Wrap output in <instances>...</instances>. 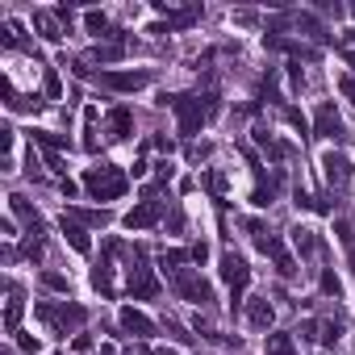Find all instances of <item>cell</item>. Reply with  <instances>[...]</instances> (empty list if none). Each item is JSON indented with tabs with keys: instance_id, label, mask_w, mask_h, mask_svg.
Instances as JSON below:
<instances>
[{
	"instance_id": "26",
	"label": "cell",
	"mask_w": 355,
	"mask_h": 355,
	"mask_svg": "<svg viewBox=\"0 0 355 355\" xmlns=\"http://www.w3.org/2000/svg\"><path fill=\"white\" fill-rule=\"evenodd\" d=\"M293 247L301 251V255H314V251H318V234L306 230V226H293Z\"/></svg>"
},
{
	"instance_id": "16",
	"label": "cell",
	"mask_w": 355,
	"mask_h": 355,
	"mask_svg": "<svg viewBox=\"0 0 355 355\" xmlns=\"http://www.w3.org/2000/svg\"><path fill=\"white\" fill-rule=\"evenodd\" d=\"M21 314H25V293L17 284H9V306H5V330L9 334L21 330Z\"/></svg>"
},
{
	"instance_id": "6",
	"label": "cell",
	"mask_w": 355,
	"mask_h": 355,
	"mask_svg": "<svg viewBox=\"0 0 355 355\" xmlns=\"http://www.w3.org/2000/svg\"><path fill=\"white\" fill-rule=\"evenodd\" d=\"M222 280L230 284V306H242V293L251 284V268L242 255H234V251H226L222 255Z\"/></svg>"
},
{
	"instance_id": "40",
	"label": "cell",
	"mask_w": 355,
	"mask_h": 355,
	"mask_svg": "<svg viewBox=\"0 0 355 355\" xmlns=\"http://www.w3.org/2000/svg\"><path fill=\"white\" fill-rule=\"evenodd\" d=\"M288 84H293V88L306 84V76H301V63H288Z\"/></svg>"
},
{
	"instance_id": "32",
	"label": "cell",
	"mask_w": 355,
	"mask_h": 355,
	"mask_svg": "<svg viewBox=\"0 0 355 355\" xmlns=\"http://www.w3.org/2000/svg\"><path fill=\"white\" fill-rule=\"evenodd\" d=\"M42 284H46L50 293H63V297L71 293V280H67V276H59V272H42Z\"/></svg>"
},
{
	"instance_id": "44",
	"label": "cell",
	"mask_w": 355,
	"mask_h": 355,
	"mask_svg": "<svg viewBox=\"0 0 355 355\" xmlns=\"http://www.w3.org/2000/svg\"><path fill=\"white\" fill-rule=\"evenodd\" d=\"M297 334H301V339H318V322H306V326H301Z\"/></svg>"
},
{
	"instance_id": "8",
	"label": "cell",
	"mask_w": 355,
	"mask_h": 355,
	"mask_svg": "<svg viewBox=\"0 0 355 355\" xmlns=\"http://www.w3.org/2000/svg\"><path fill=\"white\" fill-rule=\"evenodd\" d=\"M96 84L109 92H138L150 84V71H96Z\"/></svg>"
},
{
	"instance_id": "7",
	"label": "cell",
	"mask_w": 355,
	"mask_h": 355,
	"mask_svg": "<svg viewBox=\"0 0 355 355\" xmlns=\"http://www.w3.org/2000/svg\"><path fill=\"white\" fill-rule=\"evenodd\" d=\"M168 280H172V293H176V297H184V301H196V306H209V301H214V288L201 280L192 268H180V272H176V276H168Z\"/></svg>"
},
{
	"instance_id": "18",
	"label": "cell",
	"mask_w": 355,
	"mask_h": 355,
	"mask_svg": "<svg viewBox=\"0 0 355 355\" xmlns=\"http://www.w3.org/2000/svg\"><path fill=\"white\" fill-rule=\"evenodd\" d=\"M130 134H134V113H130L126 105H117V109L109 113V138H113V142H126Z\"/></svg>"
},
{
	"instance_id": "21",
	"label": "cell",
	"mask_w": 355,
	"mask_h": 355,
	"mask_svg": "<svg viewBox=\"0 0 355 355\" xmlns=\"http://www.w3.org/2000/svg\"><path fill=\"white\" fill-rule=\"evenodd\" d=\"M201 17V9L192 5V9H172L168 13V21H159V25H150V34H168V30H176V25H192Z\"/></svg>"
},
{
	"instance_id": "9",
	"label": "cell",
	"mask_w": 355,
	"mask_h": 355,
	"mask_svg": "<svg viewBox=\"0 0 355 355\" xmlns=\"http://www.w3.org/2000/svg\"><path fill=\"white\" fill-rule=\"evenodd\" d=\"M113 255H122V242H117V238L105 242V260L92 268V284L100 288V297H117V288H113V264H109Z\"/></svg>"
},
{
	"instance_id": "24",
	"label": "cell",
	"mask_w": 355,
	"mask_h": 355,
	"mask_svg": "<svg viewBox=\"0 0 355 355\" xmlns=\"http://www.w3.org/2000/svg\"><path fill=\"white\" fill-rule=\"evenodd\" d=\"M84 30H88L92 38H117V30L109 25V17H105V13H96V9L84 13Z\"/></svg>"
},
{
	"instance_id": "42",
	"label": "cell",
	"mask_w": 355,
	"mask_h": 355,
	"mask_svg": "<svg viewBox=\"0 0 355 355\" xmlns=\"http://www.w3.org/2000/svg\"><path fill=\"white\" fill-rule=\"evenodd\" d=\"M205 155H209V146H188V159H192V163H201Z\"/></svg>"
},
{
	"instance_id": "30",
	"label": "cell",
	"mask_w": 355,
	"mask_h": 355,
	"mask_svg": "<svg viewBox=\"0 0 355 355\" xmlns=\"http://www.w3.org/2000/svg\"><path fill=\"white\" fill-rule=\"evenodd\" d=\"M84 150H96V109H84Z\"/></svg>"
},
{
	"instance_id": "4",
	"label": "cell",
	"mask_w": 355,
	"mask_h": 355,
	"mask_svg": "<svg viewBox=\"0 0 355 355\" xmlns=\"http://www.w3.org/2000/svg\"><path fill=\"white\" fill-rule=\"evenodd\" d=\"M84 188L92 192V201H117V196H126L130 180L117 163H96L84 172Z\"/></svg>"
},
{
	"instance_id": "34",
	"label": "cell",
	"mask_w": 355,
	"mask_h": 355,
	"mask_svg": "<svg viewBox=\"0 0 355 355\" xmlns=\"http://www.w3.org/2000/svg\"><path fill=\"white\" fill-rule=\"evenodd\" d=\"M318 284H322V293H326V297H343V280H339L330 268L322 272V280H318Z\"/></svg>"
},
{
	"instance_id": "38",
	"label": "cell",
	"mask_w": 355,
	"mask_h": 355,
	"mask_svg": "<svg viewBox=\"0 0 355 355\" xmlns=\"http://www.w3.org/2000/svg\"><path fill=\"white\" fill-rule=\"evenodd\" d=\"M339 92L351 100V105H355V76H343V80H339Z\"/></svg>"
},
{
	"instance_id": "2",
	"label": "cell",
	"mask_w": 355,
	"mask_h": 355,
	"mask_svg": "<svg viewBox=\"0 0 355 355\" xmlns=\"http://www.w3.org/2000/svg\"><path fill=\"white\" fill-rule=\"evenodd\" d=\"M247 234L255 238V247L264 251V255H268L272 264H276V272H280L284 280H293V276H297V260L288 255V247L280 242V234H272V230H268V222H260V218H251V222H247Z\"/></svg>"
},
{
	"instance_id": "25",
	"label": "cell",
	"mask_w": 355,
	"mask_h": 355,
	"mask_svg": "<svg viewBox=\"0 0 355 355\" xmlns=\"http://www.w3.org/2000/svg\"><path fill=\"white\" fill-rule=\"evenodd\" d=\"M42 150H46V155H55V150H63V146H71V138H59V134H50V130H34L30 134Z\"/></svg>"
},
{
	"instance_id": "28",
	"label": "cell",
	"mask_w": 355,
	"mask_h": 355,
	"mask_svg": "<svg viewBox=\"0 0 355 355\" xmlns=\"http://www.w3.org/2000/svg\"><path fill=\"white\" fill-rule=\"evenodd\" d=\"M188 260H192L188 251H163V255H159V268H163L168 276H176V272H180V268H184Z\"/></svg>"
},
{
	"instance_id": "47",
	"label": "cell",
	"mask_w": 355,
	"mask_h": 355,
	"mask_svg": "<svg viewBox=\"0 0 355 355\" xmlns=\"http://www.w3.org/2000/svg\"><path fill=\"white\" fill-rule=\"evenodd\" d=\"M347 251H351V268H355V242H351V247H347Z\"/></svg>"
},
{
	"instance_id": "46",
	"label": "cell",
	"mask_w": 355,
	"mask_h": 355,
	"mask_svg": "<svg viewBox=\"0 0 355 355\" xmlns=\"http://www.w3.org/2000/svg\"><path fill=\"white\" fill-rule=\"evenodd\" d=\"M134 355H155V351H150V347H138V351H134Z\"/></svg>"
},
{
	"instance_id": "3",
	"label": "cell",
	"mask_w": 355,
	"mask_h": 355,
	"mask_svg": "<svg viewBox=\"0 0 355 355\" xmlns=\"http://www.w3.org/2000/svg\"><path fill=\"white\" fill-rule=\"evenodd\" d=\"M34 314H38L50 330H55V334H71V330H80V326L88 322V310L76 306V301H38Z\"/></svg>"
},
{
	"instance_id": "10",
	"label": "cell",
	"mask_w": 355,
	"mask_h": 355,
	"mask_svg": "<svg viewBox=\"0 0 355 355\" xmlns=\"http://www.w3.org/2000/svg\"><path fill=\"white\" fill-rule=\"evenodd\" d=\"M314 134L318 138H347L343 134V117H339V109L330 105V100H322V105H318V113H314Z\"/></svg>"
},
{
	"instance_id": "48",
	"label": "cell",
	"mask_w": 355,
	"mask_h": 355,
	"mask_svg": "<svg viewBox=\"0 0 355 355\" xmlns=\"http://www.w3.org/2000/svg\"><path fill=\"white\" fill-rule=\"evenodd\" d=\"M163 355H180V351H163Z\"/></svg>"
},
{
	"instance_id": "36",
	"label": "cell",
	"mask_w": 355,
	"mask_h": 355,
	"mask_svg": "<svg viewBox=\"0 0 355 355\" xmlns=\"http://www.w3.org/2000/svg\"><path fill=\"white\" fill-rule=\"evenodd\" d=\"M0 155H5V163H9V155H13V130H9V126L0 130Z\"/></svg>"
},
{
	"instance_id": "17",
	"label": "cell",
	"mask_w": 355,
	"mask_h": 355,
	"mask_svg": "<svg viewBox=\"0 0 355 355\" xmlns=\"http://www.w3.org/2000/svg\"><path fill=\"white\" fill-rule=\"evenodd\" d=\"M0 92H5V105H9L13 113H38V109H42V100H38V96H17L9 80H0Z\"/></svg>"
},
{
	"instance_id": "35",
	"label": "cell",
	"mask_w": 355,
	"mask_h": 355,
	"mask_svg": "<svg viewBox=\"0 0 355 355\" xmlns=\"http://www.w3.org/2000/svg\"><path fill=\"white\" fill-rule=\"evenodd\" d=\"M163 330H168V334H172L176 343H192V334H188V330H184V326H180L176 318H163Z\"/></svg>"
},
{
	"instance_id": "11",
	"label": "cell",
	"mask_w": 355,
	"mask_h": 355,
	"mask_svg": "<svg viewBox=\"0 0 355 355\" xmlns=\"http://www.w3.org/2000/svg\"><path fill=\"white\" fill-rule=\"evenodd\" d=\"M163 218V201H142V205H134L130 214H126V230H146V226H155Z\"/></svg>"
},
{
	"instance_id": "5",
	"label": "cell",
	"mask_w": 355,
	"mask_h": 355,
	"mask_svg": "<svg viewBox=\"0 0 355 355\" xmlns=\"http://www.w3.org/2000/svg\"><path fill=\"white\" fill-rule=\"evenodd\" d=\"M130 293L138 301H155L159 297V280H155V272L146 268V251L142 247L130 251Z\"/></svg>"
},
{
	"instance_id": "15",
	"label": "cell",
	"mask_w": 355,
	"mask_h": 355,
	"mask_svg": "<svg viewBox=\"0 0 355 355\" xmlns=\"http://www.w3.org/2000/svg\"><path fill=\"white\" fill-rule=\"evenodd\" d=\"M63 218L80 222L84 230H105V226L113 222V214H109V209H80V205H67V214H63Z\"/></svg>"
},
{
	"instance_id": "41",
	"label": "cell",
	"mask_w": 355,
	"mask_h": 355,
	"mask_svg": "<svg viewBox=\"0 0 355 355\" xmlns=\"http://www.w3.org/2000/svg\"><path fill=\"white\" fill-rule=\"evenodd\" d=\"M284 117H288L297 130H306V117H301V109H284Z\"/></svg>"
},
{
	"instance_id": "33",
	"label": "cell",
	"mask_w": 355,
	"mask_h": 355,
	"mask_svg": "<svg viewBox=\"0 0 355 355\" xmlns=\"http://www.w3.org/2000/svg\"><path fill=\"white\" fill-rule=\"evenodd\" d=\"M42 88H46V96H50V100H59V96H63V80H59V71H55V67H46Z\"/></svg>"
},
{
	"instance_id": "39",
	"label": "cell",
	"mask_w": 355,
	"mask_h": 355,
	"mask_svg": "<svg viewBox=\"0 0 355 355\" xmlns=\"http://www.w3.org/2000/svg\"><path fill=\"white\" fill-rule=\"evenodd\" d=\"M17 347H21V351H30V355H34V351H38V347H42V343H38V339H34V334H21V330H17Z\"/></svg>"
},
{
	"instance_id": "29",
	"label": "cell",
	"mask_w": 355,
	"mask_h": 355,
	"mask_svg": "<svg viewBox=\"0 0 355 355\" xmlns=\"http://www.w3.org/2000/svg\"><path fill=\"white\" fill-rule=\"evenodd\" d=\"M268 355H297L293 334H268Z\"/></svg>"
},
{
	"instance_id": "19",
	"label": "cell",
	"mask_w": 355,
	"mask_h": 355,
	"mask_svg": "<svg viewBox=\"0 0 355 355\" xmlns=\"http://www.w3.org/2000/svg\"><path fill=\"white\" fill-rule=\"evenodd\" d=\"M322 168H326V180H330L334 188H343V184L351 180V163H347L343 155H334V150H330V155H322Z\"/></svg>"
},
{
	"instance_id": "14",
	"label": "cell",
	"mask_w": 355,
	"mask_h": 355,
	"mask_svg": "<svg viewBox=\"0 0 355 355\" xmlns=\"http://www.w3.org/2000/svg\"><path fill=\"white\" fill-rule=\"evenodd\" d=\"M247 322L255 326V330H272V322H276L272 301H268V297H251V301H247Z\"/></svg>"
},
{
	"instance_id": "43",
	"label": "cell",
	"mask_w": 355,
	"mask_h": 355,
	"mask_svg": "<svg viewBox=\"0 0 355 355\" xmlns=\"http://www.w3.org/2000/svg\"><path fill=\"white\" fill-rule=\"evenodd\" d=\"M209 188H214V192H218V196H222V192H226V180H222V176H218V172H209Z\"/></svg>"
},
{
	"instance_id": "22",
	"label": "cell",
	"mask_w": 355,
	"mask_h": 355,
	"mask_svg": "<svg viewBox=\"0 0 355 355\" xmlns=\"http://www.w3.org/2000/svg\"><path fill=\"white\" fill-rule=\"evenodd\" d=\"M255 142H260V146L268 150V159H276V163L293 155V146H284V142H276V138H272V134H268L264 126H255Z\"/></svg>"
},
{
	"instance_id": "20",
	"label": "cell",
	"mask_w": 355,
	"mask_h": 355,
	"mask_svg": "<svg viewBox=\"0 0 355 355\" xmlns=\"http://www.w3.org/2000/svg\"><path fill=\"white\" fill-rule=\"evenodd\" d=\"M34 30H38L46 42H59V38H63V30H59V17L50 13V9H34Z\"/></svg>"
},
{
	"instance_id": "1",
	"label": "cell",
	"mask_w": 355,
	"mask_h": 355,
	"mask_svg": "<svg viewBox=\"0 0 355 355\" xmlns=\"http://www.w3.org/2000/svg\"><path fill=\"white\" fill-rule=\"evenodd\" d=\"M163 105L176 109L184 138H192V134L201 130V122L218 113V100H214V96H192V92H172V96H163Z\"/></svg>"
},
{
	"instance_id": "31",
	"label": "cell",
	"mask_w": 355,
	"mask_h": 355,
	"mask_svg": "<svg viewBox=\"0 0 355 355\" xmlns=\"http://www.w3.org/2000/svg\"><path fill=\"white\" fill-rule=\"evenodd\" d=\"M339 334H343V322H339V318H330V322H322V326H318V339H322L326 347H334V343H339Z\"/></svg>"
},
{
	"instance_id": "12",
	"label": "cell",
	"mask_w": 355,
	"mask_h": 355,
	"mask_svg": "<svg viewBox=\"0 0 355 355\" xmlns=\"http://www.w3.org/2000/svg\"><path fill=\"white\" fill-rule=\"evenodd\" d=\"M9 209H13V218L30 230V238H34V242H42V218L30 209V201H25L21 192H13V196H9Z\"/></svg>"
},
{
	"instance_id": "49",
	"label": "cell",
	"mask_w": 355,
	"mask_h": 355,
	"mask_svg": "<svg viewBox=\"0 0 355 355\" xmlns=\"http://www.w3.org/2000/svg\"><path fill=\"white\" fill-rule=\"evenodd\" d=\"M326 355H334V351H326Z\"/></svg>"
},
{
	"instance_id": "37",
	"label": "cell",
	"mask_w": 355,
	"mask_h": 355,
	"mask_svg": "<svg viewBox=\"0 0 355 355\" xmlns=\"http://www.w3.org/2000/svg\"><path fill=\"white\" fill-rule=\"evenodd\" d=\"M188 255H192V264H205V260H209V247H205V242H192Z\"/></svg>"
},
{
	"instance_id": "23",
	"label": "cell",
	"mask_w": 355,
	"mask_h": 355,
	"mask_svg": "<svg viewBox=\"0 0 355 355\" xmlns=\"http://www.w3.org/2000/svg\"><path fill=\"white\" fill-rule=\"evenodd\" d=\"M63 234H67V242L80 251V255H88L92 251V238H88V230L80 226V222H71V218H63Z\"/></svg>"
},
{
	"instance_id": "27",
	"label": "cell",
	"mask_w": 355,
	"mask_h": 355,
	"mask_svg": "<svg viewBox=\"0 0 355 355\" xmlns=\"http://www.w3.org/2000/svg\"><path fill=\"white\" fill-rule=\"evenodd\" d=\"M122 55H126V46H122V42H113V46H92V50H88V59H92V63H117Z\"/></svg>"
},
{
	"instance_id": "45",
	"label": "cell",
	"mask_w": 355,
	"mask_h": 355,
	"mask_svg": "<svg viewBox=\"0 0 355 355\" xmlns=\"http://www.w3.org/2000/svg\"><path fill=\"white\" fill-rule=\"evenodd\" d=\"M76 351H92V339L88 334H76Z\"/></svg>"
},
{
	"instance_id": "13",
	"label": "cell",
	"mask_w": 355,
	"mask_h": 355,
	"mask_svg": "<svg viewBox=\"0 0 355 355\" xmlns=\"http://www.w3.org/2000/svg\"><path fill=\"white\" fill-rule=\"evenodd\" d=\"M117 322H122V330H130L134 339H155V330H159L155 322H150L142 310H134V306H126V310L117 314Z\"/></svg>"
}]
</instances>
